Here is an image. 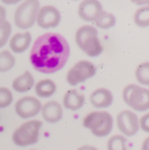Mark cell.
<instances>
[{
    "label": "cell",
    "mask_w": 149,
    "mask_h": 150,
    "mask_svg": "<svg viewBox=\"0 0 149 150\" xmlns=\"http://www.w3.org/2000/svg\"><path fill=\"white\" fill-rule=\"evenodd\" d=\"M117 126L124 137H132L139 131V119L131 110H123L117 117Z\"/></svg>",
    "instance_id": "obj_8"
},
{
    "label": "cell",
    "mask_w": 149,
    "mask_h": 150,
    "mask_svg": "<svg viewBox=\"0 0 149 150\" xmlns=\"http://www.w3.org/2000/svg\"><path fill=\"white\" fill-rule=\"evenodd\" d=\"M148 141H149V138H146L144 140L143 144H142V147H141V150H148Z\"/></svg>",
    "instance_id": "obj_28"
},
{
    "label": "cell",
    "mask_w": 149,
    "mask_h": 150,
    "mask_svg": "<svg viewBox=\"0 0 149 150\" xmlns=\"http://www.w3.org/2000/svg\"><path fill=\"white\" fill-rule=\"evenodd\" d=\"M75 40L78 47L89 57H97L103 51L96 28L86 25L76 32Z\"/></svg>",
    "instance_id": "obj_2"
},
{
    "label": "cell",
    "mask_w": 149,
    "mask_h": 150,
    "mask_svg": "<svg viewBox=\"0 0 149 150\" xmlns=\"http://www.w3.org/2000/svg\"><path fill=\"white\" fill-rule=\"evenodd\" d=\"M107 150H128L127 139L123 135H114L107 141Z\"/></svg>",
    "instance_id": "obj_22"
},
{
    "label": "cell",
    "mask_w": 149,
    "mask_h": 150,
    "mask_svg": "<svg viewBox=\"0 0 149 150\" xmlns=\"http://www.w3.org/2000/svg\"><path fill=\"white\" fill-rule=\"evenodd\" d=\"M40 3L38 0H26L16 7L14 11V24L20 30L32 28L36 23Z\"/></svg>",
    "instance_id": "obj_6"
},
{
    "label": "cell",
    "mask_w": 149,
    "mask_h": 150,
    "mask_svg": "<svg viewBox=\"0 0 149 150\" xmlns=\"http://www.w3.org/2000/svg\"><path fill=\"white\" fill-rule=\"evenodd\" d=\"M35 85L34 76L30 71H25L20 76L13 80L12 82V89L18 93H26L30 91Z\"/></svg>",
    "instance_id": "obj_16"
},
{
    "label": "cell",
    "mask_w": 149,
    "mask_h": 150,
    "mask_svg": "<svg viewBox=\"0 0 149 150\" xmlns=\"http://www.w3.org/2000/svg\"><path fill=\"white\" fill-rule=\"evenodd\" d=\"M13 95L6 87H0V108H6L11 104Z\"/></svg>",
    "instance_id": "obj_24"
},
{
    "label": "cell",
    "mask_w": 149,
    "mask_h": 150,
    "mask_svg": "<svg viewBox=\"0 0 149 150\" xmlns=\"http://www.w3.org/2000/svg\"><path fill=\"white\" fill-rule=\"evenodd\" d=\"M42 104L39 99L33 96H25L16 102L14 110L20 117L24 120L36 117L41 111Z\"/></svg>",
    "instance_id": "obj_9"
},
{
    "label": "cell",
    "mask_w": 149,
    "mask_h": 150,
    "mask_svg": "<svg viewBox=\"0 0 149 150\" xmlns=\"http://www.w3.org/2000/svg\"><path fill=\"white\" fill-rule=\"evenodd\" d=\"M42 119L48 124H56L62 117V106L57 101H49L41 107Z\"/></svg>",
    "instance_id": "obj_12"
},
{
    "label": "cell",
    "mask_w": 149,
    "mask_h": 150,
    "mask_svg": "<svg viewBox=\"0 0 149 150\" xmlns=\"http://www.w3.org/2000/svg\"><path fill=\"white\" fill-rule=\"evenodd\" d=\"M83 127L94 136L106 137L112 130L113 119L107 111H92L84 117Z\"/></svg>",
    "instance_id": "obj_3"
},
{
    "label": "cell",
    "mask_w": 149,
    "mask_h": 150,
    "mask_svg": "<svg viewBox=\"0 0 149 150\" xmlns=\"http://www.w3.org/2000/svg\"><path fill=\"white\" fill-rule=\"evenodd\" d=\"M102 11V4L97 0H84L78 8L80 18L87 23L95 22Z\"/></svg>",
    "instance_id": "obj_11"
},
{
    "label": "cell",
    "mask_w": 149,
    "mask_h": 150,
    "mask_svg": "<svg viewBox=\"0 0 149 150\" xmlns=\"http://www.w3.org/2000/svg\"><path fill=\"white\" fill-rule=\"evenodd\" d=\"M16 64V58L10 53L9 50H3L0 52V73H6L10 71Z\"/></svg>",
    "instance_id": "obj_20"
},
{
    "label": "cell",
    "mask_w": 149,
    "mask_h": 150,
    "mask_svg": "<svg viewBox=\"0 0 149 150\" xmlns=\"http://www.w3.org/2000/svg\"><path fill=\"white\" fill-rule=\"evenodd\" d=\"M77 150H98L97 148H95L94 146H90V145H85V146H81L79 147Z\"/></svg>",
    "instance_id": "obj_27"
},
{
    "label": "cell",
    "mask_w": 149,
    "mask_h": 150,
    "mask_svg": "<svg viewBox=\"0 0 149 150\" xmlns=\"http://www.w3.org/2000/svg\"><path fill=\"white\" fill-rule=\"evenodd\" d=\"M96 67L89 60H80L73 65L66 74V80L70 86H77L94 77Z\"/></svg>",
    "instance_id": "obj_7"
},
{
    "label": "cell",
    "mask_w": 149,
    "mask_h": 150,
    "mask_svg": "<svg viewBox=\"0 0 149 150\" xmlns=\"http://www.w3.org/2000/svg\"><path fill=\"white\" fill-rule=\"evenodd\" d=\"M32 43V35L29 32L18 33L10 38L9 48L14 53H23L29 49Z\"/></svg>",
    "instance_id": "obj_14"
},
{
    "label": "cell",
    "mask_w": 149,
    "mask_h": 150,
    "mask_svg": "<svg viewBox=\"0 0 149 150\" xmlns=\"http://www.w3.org/2000/svg\"><path fill=\"white\" fill-rule=\"evenodd\" d=\"M121 97L124 102L134 110L140 112L148 110L149 90L147 88L135 84H130L124 88Z\"/></svg>",
    "instance_id": "obj_4"
},
{
    "label": "cell",
    "mask_w": 149,
    "mask_h": 150,
    "mask_svg": "<svg viewBox=\"0 0 149 150\" xmlns=\"http://www.w3.org/2000/svg\"><path fill=\"white\" fill-rule=\"evenodd\" d=\"M6 20V10L3 6L0 5V22Z\"/></svg>",
    "instance_id": "obj_26"
},
{
    "label": "cell",
    "mask_w": 149,
    "mask_h": 150,
    "mask_svg": "<svg viewBox=\"0 0 149 150\" xmlns=\"http://www.w3.org/2000/svg\"><path fill=\"white\" fill-rule=\"evenodd\" d=\"M55 83L49 79L41 80L35 85V93L39 98H49L55 93Z\"/></svg>",
    "instance_id": "obj_17"
},
{
    "label": "cell",
    "mask_w": 149,
    "mask_h": 150,
    "mask_svg": "<svg viewBox=\"0 0 149 150\" xmlns=\"http://www.w3.org/2000/svg\"><path fill=\"white\" fill-rule=\"evenodd\" d=\"M42 122L38 120L24 122L14 130L12 134V141L18 147H27L36 144L39 140Z\"/></svg>",
    "instance_id": "obj_5"
},
{
    "label": "cell",
    "mask_w": 149,
    "mask_h": 150,
    "mask_svg": "<svg viewBox=\"0 0 149 150\" xmlns=\"http://www.w3.org/2000/svg\"><path fill=\"white\" fill-rule=\"evenodd\" d=\"M148 120H149L148 113H145V115H144L143 117H141V119L139 120V129L141 128V130L144 131L145 133H148L149 132Z\"/></svg>",
    "instance_id": "obj_25"
},
{
    "label": "cell",
    "mask_w": 149,
    "mask_h": 150,
    "mask_svg": "<svg viewBox=\"0 0 149 150\" xmlns=\"http://www.w3.org/2000/svg\"><path fill=\"white\" fill-rule=\"evenodd\" d=\"M136 80L143 86H149V62H143L139 64L135 71Z\"/></svg>",
    "instance_id": "obj_21"
},
{
    "label": "cell",
    "mask_w": 149,
    "mask_h": 150,
    "mask_svg": "<svg viewBox=\"0 0 149 150\" xmlns=\"http://www.w3.org/2000/svg\"><path fill=\"white\" fill-rule=\"evenodd\" d=\"M11 33V25L8 21L0 22V48H2L9 40Z\"/></svg>",
    "instance_id": "obj_23"
},
{
    "label": "cell",
    "mask_w": 149,
    "mask_h": 150,
    "mask_svg": "<svg viewBox=\"0 0 149 150\" xmlns=\"http://www.w3.org/2000/svg\"><path fill=\"white\" fill-rule=\"evenodd\" d=\"M89 101L95 108H106L113 101L112 93L106 88H98L90 94Z\"/></svg>",
    "instance_id": "obj_13"
},
{
    "label": "cell",
    "mask_w": 149,
    "mask_h": 150,
    "mask_svg": "<svg viewBox=\"0 0 149 150\" xmlns=\"http://www.w3.org/2000/svg\"><path fill=\"white\" fill-rule=\"evenodd\" d=\"M94 23H95V26L97 28L102 29V30H107V29H110L114 26L117 23V18L112 13L102 11Z\"/></svg>",
    "instance_id": "obj_18"
},
{
    "label": "cell",
    "mask_w": 149,
    "mask_h": 150,
    "mask_svg": "<svg viewBox=\"0 0 149 150\" xmlns=\"http://www.w3.org/2000/svg\"><path fill=\"white\" fill-rule=\"evenodd\" d=\"M134 23L139 28H147L149 26V6H141L134 14Z\"/></svg>",
    "instance_id": "obj_19"
},
{
    "label": "cell",
    "mask_w": 149,
    "mask_h": 150,
    "mask_svg": "<svg viewBox=\"0 0 149 150\" xmlns=\"http://www.w3.org/2000/svg\"><path fill=\"white\" fill-rule=\"evenodd\" d=\"M70 53V45L61 35L45 33L33 43L30 50V62L35 71L49 75L66 65Z\"/></svg>",
    "instance_id": "obj_1"
},
{
    "label": "cell",
    "mask_w": 149,
    "mask_h": 150,
    "mask_svg": "<svg viewBox=\"0 0 149 150\" xmlns=\"http://www.w3.org/2000/svg\"><path fill=\"white\" fill-rule=\"evenodd\" d=\"M61 21L60 12L55 6L45 5L40 7L38 10L36 24L42 29H52L56 28Z\"/></svg>",
    "instance_id": "obj_10"
},
{
    "label": "cell",
    "mask_w": 149,
    "mask_h": 150,
    "mask_svg": "<svg viewBox=\"0 0 149 150\" xmlns=\"http://www.w3.org/2000/svg\"><path fill=\"white\" fill-rule=\"evenodd\" d=\"M85 103V96L83 94H80L77 90H68L66 92L62 99V104L66 109L72 111L79 110L83 107Z\"/></svg>",
    "instance_id": "obj_15"
}]
</instances>
